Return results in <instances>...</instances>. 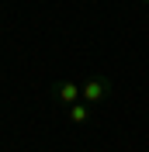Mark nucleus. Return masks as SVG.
<instances>
[{
	"mask_svg": "<svg viewBox=\"0 0 149 152\" xmlns=\"http://www.w3.org/2000/svg\"><path fill=\"white\" fill-rule=\"evenodd\" d=\"M108 94H111V83H108L104 76H94V80H87V83L80 86V100H83V104H101Z\"/></svg>",
	"mask_w": 149,
	"mask_h": 152,
	"instance_id": "f257e3e1",
	"label": "nucleus"
},
{
	"mask_svg": "<svg viewBox=\"0 0 149 152\" xmlns=\"http://www.w3.org/2000/svg\"><path fill=\"white\" fill-rule=\"evenodd\" d=\"M56 100H59V104H66V107H73L76 100H80V86H76L73 80L59 83V86H56Z\"/></svg>",
	"mask_w": 149,
	"mask_h": 152,
	"instance_id": "f03ea898",
	"label": "nucleus"
},
{
	"mask_svg": "<svg viewBox=\"0 0 149 152\" xmlns=\"http://www.w3.org/2000/svg\"><path fill=\"white\" fill-rule=\"evenodd\" d=\"M66 114H69V121H73V124H87V121H90V104H83V100H76V104L69 107Z\"/></svg>",
	"mask_w": 149,
	"mask_h": 152,
	"instance_id": "7ed1b4c3",
	"label": "nucleus"
},
{
	"mask_svg": "<svg viewBox=\"0 0 149 152\" xmlns=\"http://www.w3.org/2000/svg\"><path fill=\"white\" fill-rule=\"evenodd\" d=\"M142 4H149V0H142Z\"/></svg>",
	"mask_w": 149,
	"mask_h": 152,
	"instance_id": "20e7f679",
	"label": "nucleus"
}]
</instances>
